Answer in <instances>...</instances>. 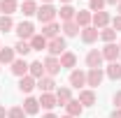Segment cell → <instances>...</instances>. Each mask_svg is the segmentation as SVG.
<instances>
[{
    "instance_id": "cell-44",
    "label": "cell",
    "mask_w": 121,
    "mask_h": 118,
    "mask_svg": "<svg viewBox=\"0 0 121 118\" xmlns=\"http://www.w3.org/2000/svg\"><path fill=\"white\" fill-rule=\"evenodd\" d=\"M63 118H72V116H63Z\"/></svg>"
},
{
    "instance_id": "cell-11",
    "label": "cell",
    "mask_w": 121,
    "mask_h": 118,
    "mask_svg": "<svg viewBox=\"0 0 121 118\" xmlns=\"http://www.w3.org/2000/svg\"><path fill=\"white\" fill-rule=\"evenodd\" d=\"M37 102L42 104V109H47V111H51L54 106H58V104H56V95H54V93H42Z\"/></svg>"
},
{
    "instance_id": "cell-1",
    "label": "cell",
    "mask_w": 121,
    "mask_h": 118,
    "mask_svg": "<svg viewBox=\"0 0 121 118\" xmlns=\"http://www.w3.org/2000/svg\"><path fill=\"white\" fill-rule=\"evenodd\" d=\"M37 19H40V23L44 26V23H51L56 16H58V9L54 7V5H42V7H37Z\"/></svg>"
},
{
    "instance_id": "cell-10",
    "label": "cell",
    "mask_w": 121,
    "mask_h": 118,
    "mask_svg": "<svg viewBox=\"0 0 121 118\" xmlns=\"http://www.w3.org/2000/svg\"><path fill=\"white\" fill-rule=\"evenodd\" d=\"M91 23H93V28H98V30L107 28V23H109V14H107V12H95L93 19H91Z\"/></svg>"
},
{
    "instance_id": "cell-19",
    "label": "cell",
    "mask_w": 121,
    "mask_h": 118,
    "mask_svg": "<svg viewBox=\"0 0 121 118\" xmlns=\"http://www.w3.org/2000/svg\"><path fill=\"white\" fill-rule=\"evenodd\" d=\"M54 95H56V104H60V106H68V102L72 100V95H70V88H58Z\"/></svg>"
},
{
    "instance_id": "cell-26",
    "label": "cell",
    "mask_w": 121,
    "mask_h": 118,
    "mask_svg": "<svg viewBox=\"0 0 121 118\" xmlns=\"http://www.w3.org/2000/svg\"><path fill=\"white\" fill-rule=\"evenodd\" d=\"M23 111L30 114V116L37 114V111H40V102H37L35 97H26V102H23Z\"/></svg>"
},
{
    "instance_id": "cell-20",
    "label": "cell",
    "mask_w": 121,
    "mask_h": 118,
    "mask_svg": "<svg viewBox=\"0 0 121 118\" xmlns=\"http://www.w3.org/2000/svg\"><path fill=\"white\" fill-rule=\"evenodd\" d=\"M16 0H0V12H2V16H12L16 12Z\"/></svg>"
},
{
    "instance_id": "cell-7",
    "label": "cell",
    "mask_w": 121,
    "mask_h": 118,
    "mask_svg": "<svg viewBox=\"0 0 121 118\" xmlns=\"http://www.w3.org/2000/svg\"><path fill=\"white\" fill-rule=\"evenodd\" d=\"M100 53H103V58H105V60L117 63V58L121 56V49H119V44H114V42H112V44H105V49H103Z\"/></svg>"
},
{
    "instance_id": "cell-21",
    "label": "cell",
    "mask_w": 121,
    "mask_h": 118,
    "mask_svg": "<svg viewBox=\"0 0 121 118\" xmlns=\"http://www.w3.org/2000/svg\"><path fill=\"white\" fill-rule=\"evenodd\" d=\"M79 102H82V106H93L95 104V93L93 90H79Z\"/></svg>"
},
{
    "instance_id": "cell-17",
    "label": "cell",
    "mask_w": 121,
    "mask_h": 118,
    "mask_svg": "<svg viewBox=\"0 0 121 118\" xmlns=\"http://www.w3.org/2000/svg\"><path fill=\"white\" fill-rule=\"evenodd\" d=\"M37 88L42 90V93H51V90L56 88L54 76H42V79H37Z\"/></svg>"
},
{
    "instance_id": "cell-40",
    "label": "cell",
    "mask_w": 121,
    "mask_h": 118,
    "mask_svg": "<svg viewBox=\"0 0 121 118\" xmlns=\"http://www.w3.org/2000/svg\"><path fill=\"white\" fill-rule=\"evenodd\" d=\"M42 118H58V116H54V114H47V116H42Z\"/></svg>"
},
{
    "instance_id": "cell-31",
    "label": "cell",
    "mask_w": 121,
    "mask_h": 118,
    "mask_svg": "<svg viewBox=\"0 0 121 118\" xmlns=\"http://www.w3.org/2000/svg\"><path fill=\"white\" fill-rule=\"evenodd\" d=\"M14 51L19 53V56H28L30 51H33V46H30V42H23V39H19L14 46Z\"/></svg>"
},
{
    "instance_id": "cell-15",
    "label": "cell",
    "mask_w": 121,
    "mask_h": 118,
    "mask_svg": "<svg viewBox=\"0 0 121 118\" xmlns=\"http://www.w3.org/2000/svg\"><path fill=\"white\" fill-rule=\"evenodd\" d=\"M35 86H37V81H35L30 74H26V76H21V79H19V90H21V93H30Z\"/></svg>"
},
{
    "instance_id": "cell-14",
    "label": "cell",
    "mask_w": 121,
    "mask_h": 118,
    "mask_svg": "<svg viewBox=\"0 0 121 118\" xmlns=\"http://www.w3.org/2000/svg\"><path fill=\"white\" fill-rule=\"evenodd\" d=\"M91 19H93V16H91V12L79 9V12L75 14V23L79 26V28H89V26H91Z\"/></svg>"
},
{
    "instance_id": "cell-41",
    "label": "cell",
    "mask_w": 121,
    "mask_h": 118,
    "mask_svg": "<svg viewBox=\"0 0 121 118\" xmlns=\"http://www.w3.org/2000/svg\"><path fill=\"white\" fill-rule=\"evenodd\" d=\"M117 12H119V14H121V2H119V5H117Z\"/></svg>"
},
{
    "instance_id": "cell-32",
    "label": "cell",
    "mask_w": 121,
    "mask_h": 118,
    "mask_svg": "<svg viewBox=\"0 0 121 118\" xmlns=\"http://www.w3.org/2000/svg\"><path fill=\"white\" fill-rule=\"evenodd\" d=\"M12 28H14L12 16H0V30H2V32H9Z\"/></svg>"
},
{
    "instance_id": "cell-22",
    "label": "cell",
    "mask_w": 121,
    "mask_h": 118,
    "mask_svg": "<svg viewBox=\"0 0 121 118\" xmlns=\"http://www.w3.org/2000/svg\"><path fill=\"white\" fill-rule=\"evenodd\" d=\"M65 109H68V116H72V118L82 116V111H84V106H82V102H79V100H70Z\"/></svg>"
},
{
    "instance_id": "cell-29",
    "label": "cell",
    "mask_w": 121,
    "mask_h": 118,
    "mask_svg": "<svg viewBox=\"0 0 121 118\" xmlns=\"http://www.w3.org/2000/svg\"><path fill=\"white\" fill-rule=\"evenodd\" d=\"M21 12H23V16H33V14H37V5H35L33 0H23Z\"/></svg>"
},
{
    "instance_id": "cell-25",
    "label": "cell",
    "mask_w": 121,
    "mask_h": 118,
    "mask_svg": "<svg viewBox=\"0 0 121 118\" xmlns=\"http://www.w3.org/2000/svg\"><path fill=\"white\" fill-rule=\"evenodd\" d=\"M14 49H12V46H5V49H0V63H5V65H7V63H9V65H12V63H14Z\"/></svg>"
},
{
    "instance_id": "cell-46",
    "label": "cell",
    "mask_w": 121,
    "mask_h": 118,
    "mask_svg": "<svg viewBox=\"0 0 121 118\" xmlns=\"http://www.w3.org/2000/svg\"><path fill=\"white\" fill-rule=\"evenodd\" d=\"M0 49H2V46H0Z\"/></svg>"
},
{
    "instance_id": "cell-42",
    "label": "cell",
    "mask_w": 121,
    "mask_h": 118,
    "mask_svg": "<svg viewBox=\"0 0 121 118\" xmlns=\"http://www.w3.org/2000/svg\"><path fill=\"white\" fill-rule=\"evenodd\" d=\"M60 2H63V5H70V0H60Z\"/></svg>"
},
{
    "instance_id": "cell-39",
    "label": "cell",
    "mask_w": 121,
    "mask_h": 118,
    "mask_svg": "<svg viewBox=\"0 0 121 118\" xmlns=\"http://www.w3.org/2000/svg\"><path fill=\"white\" fill-rule=\"evenodd\" d=\"M105 2H107V5H119L121 0H105Z\"/></svg>"
},
{
    "instance_id": "cell-16",
    "label": "cell",
    "mask_w": 121,
    "mask_h": 118,
    "mask_svg": "<svg viewBox=\"0 0 121 118\" xmlns=\"http://www.w3.org/2000/svg\"><path fill=\"white\" fill-rule=\"evenodd\" d=\"M12 74H16L19 79H21V76H26V74H28V63H26L23 58L14 60V63H12Z\"/></svg>"
},
{
    "instance_id": "cell-43",
    "label": "cell",
    "mask_w": 121,
    "mask_h": 118,
    "mask_svg": "<svg viewBox=\"0 0 121 118\" xmlns=\"http://www.w3.org/2000/svg\"><path fill=\"white\" fill-rule=\"evenodd\" d=\"M42 2H44V5H49V2H51V0H42Z\"/></svg>"
},
{
    "instance_id": "cell-33",
    "label": "cell",
    "mask_w": 121,
    "mask_h": 118,
    "mask_svg": "<svg viewBox=\"0 0 121 118\" xmlns=\"http://www.w3.org/2000/svg\"><path fill=\"white\" fill-rule=\"evenodd\" d=\"M28 114L23 111V106H12L9 111H7V118H26Z\"/></svg>"
},
{
    "instance_id": "cell-12",
    "label": "cell",
    "mask_w": 121,
    "mask_h": 118,
    "mask_svg": "<svg viewBox=\"0 0 121 118\" xmlns=\"http://www.w3.org/2000/svg\"><path fill=\"white\" fill-rule=\"evenodd\" d=\"M98 37H100V30H98V28H93V26H89V28H82V39H84L86 44H93Z\"/></svg>"
},
{
    "instance_id": "cell-6",
    "label": "cell",
    "mask_w": 121,
    "mask_h": 118,
    "mask_svg": "<svg viewBox=\"0 0 121 118\" xmlns=\"http://www.w3.org/2000/svg\"><path fill=\"white\" fill-rule=\"evenodd\" d=\"M103 53L98 51V49H91L89 53H86V65H89V70H95V67H103Z\"/></svg>"
},
{
    "instance_id": "cell-27",
    "label": "cell",
    "mask_w": 121,
    "mask_h": 118,
    "mask_svg": "<svg viewBox=\"0 0 121 118\" xmlns=\"http://www.w3.org/2000/svg\"><path fill=\"white\" fill-rule=\"evenodd\" d=\"M47 37H42V35H33V39H30V46H33V51H42V49H47Z\"/></svg>"
},
{
    "instance_id": "cell-24",
    "label": "cell",
    "mask_w": 121,
    "mask_h": 118,
    "mask_svg": "<svg viewBox=\"0 0 121 118\" xmlns=\"http://www.w3.org/2000/svg\"><path fill=\"white\" fill-rule=\"evenodd\" d=\"M75 14H77V9H72L70 5H63L58 9V16H60V21L65 23V21H75Z\"/></svg>"
},
{
    "instance_id": "cell-9",
    "label": "cell",
    "mask_w": 121,
    "mask_h": 118,
    "mask_svg": "<svg viewBox=\"0 0 121 118\" xmlns=\"http://www.w3.org/2000/svg\"><path fill=\"white\" fill-rule=\"evenodd\" d=\"M28 74L37 81V79H42V76H47L44 72V65H42V60H35V63H30L28 65Z\"/></svg>"
},
{
    "instance_id": "cell-45",
    "label": "cell",
    "mask_w": 121,
    "mask_h": 118,
    "mask_svg": "<svg viewBox=\"0 0 121 118\" xmlns=\"http://www.w3.org/2000/svg\"><path fill=\"white\" fill-rule=\"evenodd\" d=\"M119 49H121V42H119Z\"/></svg>"
},
{
    "instance_id": "cell-37",
    "label": "cell",
    "mask_w": 121,
    "mask_h": 118,
    "mask_svg": "<svg viewBox=\"0 0 121 118\" xmlns=\"http://www.w3.org/2000/svg\"><path fill=\"white\" fill-rule=\"evenodd\" d=\"M112 118H121V109H114L112 111Z\"/></svg>"
},
{
    "instance_id": "cell-3",
    "label": "cell",
    "mask_w": 121,
    "mask_h": 118,
    "mask_svg": "<svg viewBox=\"0 0 121 118\" xmlns=\"http://www.w3.org/2000/svg\"><path fill=\"white\" fill-rule=\"evenodd\" d=\"M16 35H19V39L30 42V39H33V35H35V26H33L30 21H21V23L16 26Z\"/></svg>"
},
{
    "instance_id": "cell-2",
    "label": "cell",
    "mask_w": 121,
    "mask_h": 118,
    "mask_svg": "<svg viewBox=\"0 0 121 118\" xmlns=\"http://www.w3.org/2000/svg\"><path fill=\"white\" fill-rule=\"evenodd\" d=\"M47 51H49V56H63L65 53V39L63 37H54V39H49L47 42Z\"/></svg>"
},
{
    "instance_id": "cell-4",
    "label": "cell",
    "mask_w": 121,
    "mask_h": 118,
    "mask_svg": "<svg viewBox=\"0 0 121 118\" xmlns=\"http://www.w3.org/2000/svg\"><path fill=\"white\" fill-rule=\"evenodd\" d=\"M103 76H105L103 67H95V70H89V72H86V86H91V88H98V86L103 83Z\"/></svg>"
},
{
    "instance_id": "cell-13",
    "label": "cell",
    "mask_w": 121,
    "mask_h": 118,
    "mask_svg": "<svg viewBox=\"0 0 121 118\" xmlns=\"http://www.w3.org/2000/svg\"><path fill=\"white\" fill-rule=\"evenodd\" d=\"M58 30H60V26L56 23V21L44 23V26H42V37H47V39H54V37H58Z\"/></svg>"
},
{
    "instance_id": "cell-38",
    "label": "cell",
    "mask_w": 121,
    "mask_h": 118,
    "mask_svg": "<svg viewBox=\"0 0 121 118\" xmlns=\"http://www.w3.org/2000/svg\"><path fill=\"white\" fill-rule=\"evenodd\" d=\"M7 116V111H5V106H0V118H5Z\"/></svg>"
},
{
    "instance_id": "cell-8",
    "label": "cell",
    "mask_w": 121,
    "mask_h": 118,
    "mask_svg": "<svg viewBox=\"0 0 121 118\" xmlns=\"http://www.w3.org/2000/svg\"><path fill=\"white\" fill-rule=\"evenodd\" d=\"M70 86H72V88H82V86H86V72H82V70H72V72H70Z\"/></svg>"
},
{
    "instance_id": "cell-18",
    "label": "cell",
    "mask_w": 121,
    "mask_h": 118,
    "mask_svg": "<svg viewBox=\"0 0 121 118\" xmlns=\"http://www.w3.org/2000/svg\"><path fill=\"white\" fill-rule=\"evenodd\" d=\"M60 30H63V35L65 37H75V35H79V26H77L75 21H65V23H60Z\"/></svg>"
},
{
    "instance_id": "cell-34",
    "label": "cell",
    "mask_w": 121,
    "mask_h": 118,
    "mask_svg": "<svg viewBox=\"0 0 121 118\" xmlns=\"http://www.w3.org/2000/svg\"><path fill=\"white\" fill-rule=\"evenodd\" d=\"M107 2L105 0H89V7L93 9V12H103V7H105Z\"/></svg>"
},
{
    "instance_id": "cell-35",
    "label": "cell",
    "mask_w": 121,
    "mask_h": 118,
    "mask_svg": "<svg viewBox=\"0 0 121 118\" xmlns=\"http://www.w3.org/2000/svg\"><path fill=\"white\" fill-rule=\"evenodd\" d=\"M112 28L117 30V32H121V14L114 16V21H112Z\"/></svg>"
},
{
    "instance_id": "cell-30",
    "label": "cell",
    "mask_w": 121,
    "mask_h": 118,
    "mask_svg": "<svg viewBox=\"0 0 121 118\" xmlns=\"http://www.w3.org/2000/svg\"><path fill=\"white\" fill-rule=\"evenodd\" d=\"M100 39L107 42V44H112V42L117 39V30H114V28H103V30H100Z\"/></svg>"
},
{
    "instance_id": "cell-23",
    "label": "cell",
    "mask_w": 121,
    "mask_h": 118,
    "mask_svg": "<svg viewBox=\"0 0 121 118\" xmlns=\"http://www.w3.org/2000/svg\"><path fill=\"white\" fill-rule=\"evenodd\" d=\"M75 65H77V56L72 53V51H65V53L60 56V70H63V67L70 70V67H75Z\"/></svg>"
},
{
    "instance_id": "cell-36",
    "label": "cell",
    "mask_w": 121,
    "mask_h": 118,
    "mask_svg": "<svg viewBox=\"0 0 121 118\" xmlns=\"http://www.w3.org/2000/svg\"><path fill=\"white\" fill-rule=\"evenodd\" d=\"M114 104H117V109H121V90L114 95Z\"/></svg>"
},
{
    "instance_id": "cell-28",
    "label": "cell",
    "mask_w": 121,
    "mask_h": 118,
    "mask_svg": "<svg viewBox=\"0 0 121 118\" xmlns=\"http://www.w3.org/2000/svg\"><path fill=\"white\" fill-rule=\"evenodd\" d=\"M107 76L114 79V81H119L121 79V63H109L107 65Z\"/></svg>"
},
{
    "instance_id": "cell-5",
    "label": "cell",
    "mask_w": 121,
    "mask_h": 118,
    "mask_svg": "<svg viewBox=\"0 0 121 118\" xmlns=\"http://www.w3.org/2000/svg\"><path fill=\"white\" fill-rule=\"evenodd\" d=\"M42 65H44L47 76H56V74L60 72V60H58V58H54V56H47Z\"/></svg>"
}]
</instances>
